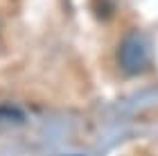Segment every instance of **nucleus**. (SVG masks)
<instances>
[{
	"label": "nucleus",
	"instance_id": "nucleus-1",
	"mask_svg": "<svg viewBox=\"0 0 158 156\" xmlns=\"http://www.w3.org/2000/svg\"><path fill=\"white\" fill-rule=\"evenodd\" d=\"M118 63L124 75H142L147 73L149 63H152V48H149V39L145 32L131 30L124 34L118 48Z\"/></svg>",
	"mask_w": 158,
	"mask_h": 156
},
{
	"label": "nucleus",
	"instance_id": "nucleus-2",
	"mask_svg": "<svg viewBox=\"0 0 158 156\" xmlns=\"http://www.w3.org/2000/svg\"><path fill=\"white\" fill-rule=\"evenodd\" d=\"M25 122V116L23 111L16 109V106H0V127H7V124H23Z\"/></svg>",
	"mask_w": 158,
	"mask_h": 156
}]
</instances>
